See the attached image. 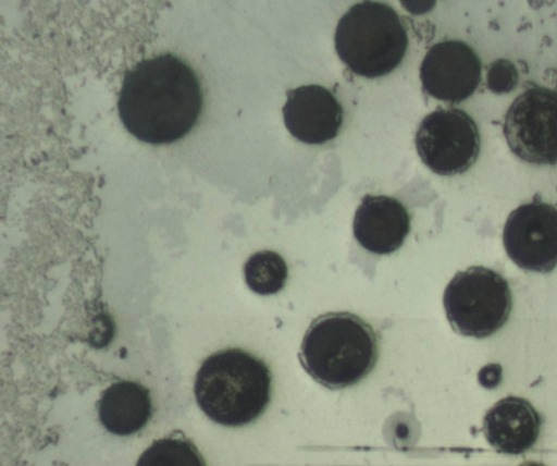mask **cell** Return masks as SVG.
<instances>
[{"mask_svg":"<svg viewBox=\"0 0 557 466\" xmlns=\"http://www.w3.org/2000/svg\"><path fill=\"white\" fill-rule=\"evenodd\" d=\"M202 108L194 70L172 53L139 61L125 72L117 100L126 130L141 142L161 145L185 136Z\"/></svg>","mask_w":557,"mask_h":466,"instance_id":"1","label":"cell"},{"mask_svg":"<svg viewBox=\"0 0 557 466\" xmlns=\"http://www.w3.org/2000/svg\"><path fill=\"white\" fill-rule=\"evenodd\" d=\"M194 393L212 421L242 427L257 420L272 395V373L267 363L242 348L231 347L208 356L199 367Z\"/></svg>","mask_w":557,"mask_h":466,"instance_id":"2","label":"cell"},{"mask_svg":"<svg viewBox=\"0 0 557 466\" xmlns=\"http://www.w3.org/2000/svg\"><path fill=\"white\" fill-rule=\"evenodd\" d=\"M298 358L307 373L321 385L345 389L363 380L375 367L377 334L355 314H323L308 327Z\"/></svg>","mask_w":557,"mask_h":466,"instance_id":"3","label":"cell"},{"mask_svg":"<svg viewBox=\"0 0 557 466\" xmlns=\"http://www.w3.org/2000/svg\"><path fill=\"white\" fill-rule=\"evenodd\" d=\"M334 45L352 73L374 78L399 65L407 51L408 35L389 4L362 1L350 7L338 21Z\"/></svg>","mask_w":557,"mask_h":466,"instance_id":"4","label":"cell"},{"mask_svg":"<svg viewBox=\"0 0 557 466\" xmlns=\"http://www.w3.org/2000/svg\"><path fill=\"white\" fill-rule=\"evenodd\" d=\"M443 305L451 328L482 339L508 320L512 296L507 280L493 269L472 266L458 271L445 287Z\"/></svg>","mask_w":557,"mask_h":466,"instance_id":"5","label":"cell"},{"mask_svg":"<svg viewBox=\"0 0 557 466\" xmlns=\"http://www.w3.org/2000/svg\"><path fill=\"white\" fill-rule=\"evenodd\" d=\"M422 162L438 175L466 172L476 161L481 138L474 120L457 108H437L421 121L414 137Z\"/></svg>","mask_w":557,"mask_h":466,"instance_id":"6","label":"cell"},{"mask_svg":"<svg viewBox=\"0 0 557 466\" xmlns=\"http://www.w3.org/2000/svg\"><path fill=\"white\" fill-rule=\"evenodd\" d=\"M503 132L510 150L534 164L557 163V90L534 86L510 105Z\"/></svg>","mask_w":557,"mask_h":466,"instance_id":"7","label":"cell"},{"mask_svg":"<svg viewBox=\"0 0 557 466\" xmlns=\"http://www.w3.org/2000/svg\"><path fill=\"white\" fill-rule=\"evenodd\" d=\"M503 243L519 268L550 272L557 266V208L540 200L520 205L505 222Z\"/></svg>","mask_w":557,"mask_h":466,"instance_id":"8","label":"cell"},{"mask_svg":"<svg viewBox=\"0 0 557 466\" xmlns=\"http://www.w3.org/2000/svg\"><path fill=\"white\" fill-rule=\"evenodd\" d=\"M482 63L475 51L456 39L433 45L420 65L423 90L431 97L459 103L469 98L481 82Z\"/></svg>","mask_w":557,"mask_h":466,"instance_id":"9","label":"cell"},{"mask_svg":"<svg viewBox=\"0 0 557 466\" xmlns=\"http://www.w3.org/2000/svg\"><path fill=\"white\" fill-rule=\"evenodd\" d=\"M282 108L286 128L296 139L320 145L334 139L343 123V107L331 90L304 85L286 91Z\"/></svg>","mask_w":557,"mask_h":466,"instance_id":"10","label":"cell"},{"mask_svg":"<svg viewBox=\"0 0 557 466\" xmlns=\"http://www.w3.org/2000/svg\"><path fill=\"white\" fill-rule=\"evenodd\" d=\"M410 231V216L396 198L367 194L358 206L352 232L368 252L388 255L399 249Z\"/></svg>","mask_w":557,"mask_h":466,"instance_id":"11","label":"cell"},{"mask_svg":"<svg viewBox=\"0 0 557 466\" xmlns=\"http://www.w3.org/2000/svg\"><path fill=\"white\" fill-rule=\"evenodd\" d=\"M542 418L525 398L509 395L496 402L483 418L487 442L498 452L517 455L537 441Z\"/></svg>","mask_w":557,"mask_h":466,"instance_id":"12","label":"cell"},{"mask_svg":"<svg viewBox=\"0 0 557 466\" xmlns=\"http://www.w3.org/2000/svg\"><path fill=\"white\" fill-rule=\"evenodd\" d=\"M102 426L111 433L129 436L141 430L152 414L148 389L128 380L112 383L98 402Z\"/></svg>","mask_w":557,"mask_h":466,"instance_id":"13","label":"cell"},{"mask_svg":"<svg viewBox=\"0 0 557 466\" xmlns=\"http://www.w3.org/2000/svg\"><path fill=\"white\" fill-rule=\"evenodd\" d=\"M136 466H207L195 443L176 432L153 441L138 457Z\"/></svg>","mask_w":557,"mask_h":466,"instance_id":"14","label":"cell"},{"mask_svg":"<svg viewBox=\"0 0 557 466\" xmlns=\"http://www.w3.org/2000/svg\"><path fill=\"white\" fill-rule=\"evenodd\" d=\"M288 269L284 258L272 250L252 254L244 265L247 286L259 295H274L286 284Z\"/></svg>","mask_w":557,"mask_h":466,"instance_id":"15","label":"cell"},{"mask_svg":"<svg viewBox=\"0 0 557 466\" xmlns=\"http://www.w3.org/2000/svg\"><path fill=\"white\" fill-rule=\"evenodd\" d=\"M502 380V368L499 365L491 364L483 367L479 372V381L485 388H495Z\"/></svg>","mask_w":557,"mask_h":466,"instance_id":"16","label":"cell"},{"mask_svg":"<svg viewBox=\"0 0 557 466\" xmlns=\"http://www.w3.org/2000/svg\"><path fill=\"white\" fill-rule=\"evenodd\" d=\"M519 466H545V465L542 463H539V462H525Z\"/></svg>","mask_w":557,"mask_h":466,"instance_id":"17","label":"cell"}]
</instances>
